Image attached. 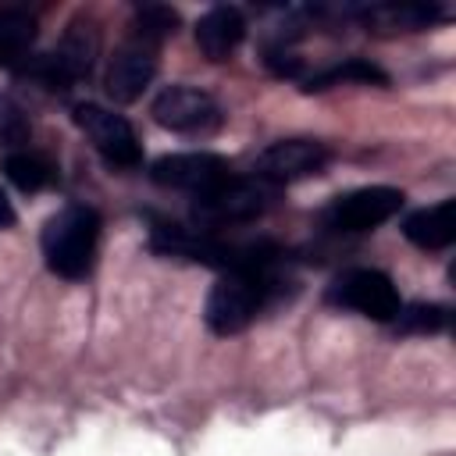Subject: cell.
Listing matches in <instances>:
<instances>
[{
	"label": "cell",
	"instance_id": "obj_4",
	"mask_svg": "<svg viewBox=\"0 0 456 456\" xmlns=\"http://www.w3.org/2000/svg\"><path fill=\"white\" fill-rule=\"evenodd\" d=\"M278 200V185L264 178H224L221 185L207 189L192 203V217L203 228H221V224H246L264 217Z\"/></svg>",
	"mask_w": 456,
	"mask_h": 456
},
{
	"label": "cell",
	"instance_id": "obj_2",
	"mask_svg": "<svg viewBox=\"0 0 456 456\" xmlns=\"http://www.w3.org/2000/svg\"><path fill=\"white\" fill-rule=\"evenodd\" d=\"M100 246V214L93 207L71 203L57 210L43 228V256L46 267L61 278H86L96 264Z\"/></svg>",
	"mask_w": 456,
	"mask_h": 456
},
{
	"label": "cell",
	"instance_id": "obj_11",
	"mask_svg": "<svg viewBox=\"0 0 456 456\" xmlns=\"http://www.w3.org/2000/svg\"><path fill=\"white\" fill-rule=\"evenodd\" d=\"M157 75V43L150 39H125L107 68V96L114 103H132L142 96V89L150 86V78Z\"/></svg>",
	"mask_w": 456,
	"mask_h": 456
},
{
	"label": "cell",
	"instance_id": "obj_6",
	"mask_svg": "<svg viewBox=\"0 0 456 456\" xmlns=\"http://www.w3.org/2000/svg\"><path fill=\"white\" fill-rule=\"evenodd\" d=\"M328 299L335 306H346V310H356L370 321H395V314L403 310V299H399V289L392 285V278L385 271H374V267H353V271H342L331 289H328Z\"/></svg>",
	"mask_w": 456,
	"mask_h": 456
},
{
	"label": "cell",
	"instance_id": "obj_15",
	"mask_svg": "<svg viewBox=\"0 0 456 456\" xmlns=\"http://www.w3.org/2000/svg\"><path fill=\"white\" fill-rule=\"evenodd\" d=\"M406 239L420 249H449L456 242V200H442L406 217Z\"/></svg>",
	"mask_w": 456,
	"mask_h": 456
},
{
	"label": "cell",
	"instance_id": "obj_3",
	"mask_svg": "<svg viewBox=\"0 0 456 456\" xmlns=\"http://www.w3.org/2000/svg\"><path fill=\"white\" fill-rule=\"evenodd\" d=\"M271 274L267 271H228L207 296L203 317L214 335H235L242 331L271 299Z\"/></svg>",
	"mask_w": 456,
	"mask_h": 456
},
{
	"label": "cell",
	"instance_id": "obj_14",
	"mask_svg": "<svg viewBox=\"0 0 456 456\" xmlns=\"http://www.w3.org/2000/svg\"><path fill=\"white\" fill-rule=\"evenodd\" d=\"M353 14L378 32H413L445 18V11L435 4H370V7H356Z\"/></svg>",
	"mask_w": 456,
	"mask_h": 456
},
{
	"label": "cell",
	"instance_id": "obj_12",
	"mask_svg": "<svg viewBox=\"0 0 456 456\" xmlns=\"http://www.w3.org/2000/svg\"><path fill=\"white\" fill-rule=\"evenodd\" d=\"M228 160L221 153H171V157H160L153 160L150 167V178L157 185H167V189H189V192H207L214 185H221L228 175Z\"/></svg>",
	"mask_w": 456,
	"mask_h": 456
},
{
	"label": "cell",
	"instance_id": "obj_18",
	"mask_svg": "<svg viewBox=\"0 0 456 456\" xmlns=\"http://www.w3.org/2000/svg\"><path fill=\"white\" fill-rule=\"evenodd\" d=\"M338 82H363V86L374 82V86H385L388 75H385L381 68H374L370 61H363V57H349V61H342V64H331V68L310 75L303 89L317 93V89H328V86H338Z\"/></svg>",
	"mask_w": 456,
	"mask_h": 456
},
{
	"label": "cell",
	"instance_id": "obj_16",
	"mask_svg": "<svg viewBox=\"0 0 456 456\" xmlns=\"http://www.w3.org/2000/svg\"><path fill=\"white\" fill-rule=\"evenodd\" d=\"M4 175L21 189V192H39L46 185H53L57 171L46 157L32 153V150H18V153H7L4 157Z\"/></svg>",
	"mask_w": 456,
	"mask_h": 456
},
{
	"label": "cell",
	"instance_id": "obj_20",
	"mask_svg": "<svg viewBox=\"0 0 456 456\" xmlns=\"http://www.w3.org/2000/svg\"><path fill=\"white\" fill-rule=\"evenodd\" d=\"M132 28H135L139 39H150V43L160 46L167 36H175V28H178V11L164 7V4H142V7L135 11Z\"/></svg>",
	"mask_w": 456,
	"mask_h": 456
},
{
	"label": "cell",
	"instance_id": "obj_5",
	"mask_svg": "<svg viewBox=\"0 0 456 456\" xmlns=\"http://www.w3.org/2000/svg\"><path fill=\"white\" fill-rule=\"evenodd\" d=\"M96 50H100L96 28H93V25H71V28L64 32V39H61L50 53L28 61V68H25L21 75L36 78L43 89H61V93H64V89H71L78 78H86V75L93 71Z\"/></svg>",
	"mask_w": 456,
	"mask_h": 456
},
{
	"label": "cell",
	"instance_id": "obj_10",
	"mask_svg": "<svg viewBox=\"0 0 456 456\" xmlns=\"http://www.w3.org/2000/svg\"><path fill=\"white\" fill-rule=\"evenodd\" d=\"M328 146L324 142H314V139H281V142H271L260 157H256V178L271 182V185H285V182H296V178H310L317 171H324L328 164Z\"/></svg>",
	"mask_w": 456,
	"mask_h": 456
},
{
	"label": "cell",
	"instance_id": "obj_9",
	"mask_svg": "<svg viewBox=\"0 0 456 456\" xmlns=\"http://www.w3.org/2000/svg\"><path fill=\"white\" fill-rule=\"evenodd\" d=\"M153 118L157 125L171 128V132H185V135H200V132H214L221 125V107L210 93L192 89V86H171L153 100Z\"/></svg>",
	"mask_w": 456,
	"mask_h": 456
},
{
	"label": "cell",
	"instance_id": "obj_7",
	"mask_svg": "<svg viewBox=\"0 0 456 456\" xmlns=\"http://www.w3.org/2000/svg\"><path fill=\"white\" fill-rule=\"evenodd\" d=\"M75 125L86 132V139L96 146V153L110 167H139L142 164L139 139H135L132 125L121 114H114L100 103H78L75 107Z\"/></svg>",
	"mask_w": 456,
	"mask_h": 456
},
{
	"label": "cell",
	"instance_id": "obj_13",
	"mask_svg": "<svg viewBox=\"0 0 456 456\" xmlns=\"http://www.w3.org/2000/svg\"><path fill=\"white\" fill-rule=\"evenodd\" d=\"M242 39H246V18L239 7L221 4L196 21V46L203 50L207 61H228Z\"/></svg>",
	"mask_w": 456,
	"mask_h": 456
},
{
	"label": "cell",
	"instance_id": "obj_8",
	"mask_svg": "<svg viewBox=\"0 0 456 456\" xmlns=\"http://www.w3.org/2000/svg\"><path fill=\"white\" fill-rule=\"evenodd\" d=\"M399 207H403L399 189L370 185V189H356V192L331 200L328 210L321 214V224L328 232H370V228L385 224L392 214H399Z\"/></svg>",
	"mask_w": 456,
	"mask_h": 456
},
{
	"label": "cell",
	"instance_id": "obj_19",
	"mask_svg": "<svg viewBox=\"0 0 456 456\" xmlns=\"http://www.w3.org/2000/svg\"><path fill=\"white\" fill-rule=\"evenodd\" d=\"M449 321H452L449 306H442V303H413V306H403L392 324L403 335H438V331L449 328Z\"/></svg>",
	"mask_w": 456,
	"mask_h": 456
},
{
	"label": "cell",
	"instance_id": "obj_22",
	"mask_svg": "<svg viewBox=\"0 0 456 456\" xmlns=\"http://www.w3.org/2000/svg\"><path fill=\"white\" fill-rule=\"evenodd\" d=\"M11 224H14V207H11L7 192L0 189V232H4V228H11Z\"/></svg>",
	"mask_w": 456,
	"mask_h": 456
},
{
	"label": "cell",
	"instance_id": "obj_1",
	"mask_svg": "<svg viewBox=\"0 0 456 456\" xmlns=\"http://www.w3.org/2000/svg\"><path fill=\"white\" fill-rule=\"evenodd\" d=\"M150 249L164 256H185L196 264H210L221 271H267L278 256L271 242H228L214 239L203 228H182V224H157L150 235Z\"/></svg>",
	"mask_w": 456,
	"mask_h": 456
},
{
	"label": "cell",
	"instance_id": "obj_21",
	"mask_svg": "<svg viewBox=\"0 0 456 456\" xmlns=\"http://www.w3.org/2000/svg\"><path fill=\"white\" fill-rule=\"evenodd\" d=\"M21 142H28V118L7 93H0V146H21Z\"/></svg>",
	"mask_w": 456,
	"mask_h": 456
},
{
	"label": "cell",
	"instance_id": "obj_17",
	"mask_svg": "<svg viewBox=\"0 0 456 456\" xmlns=\"http://www.w3.org/2000/svg\"><path fill=\"white\" fill-rule=\"evenodd\" d=\"M36 39V18L25 11H0V64H14L18 57L28 53Z\"/></svg>",
	"mask_w": 456,
	"mask_h": 456
}]
</instances>
